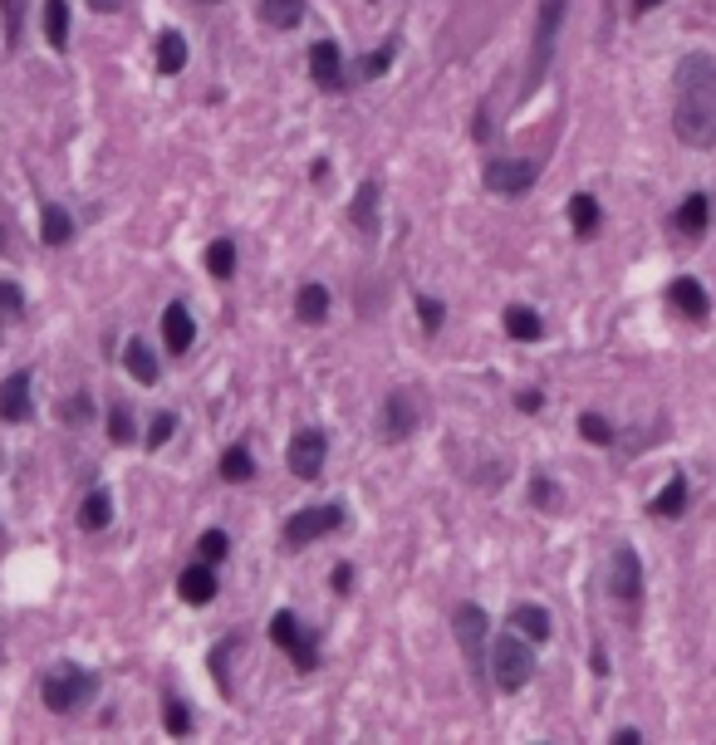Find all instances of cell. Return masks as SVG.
<instances>
[{
	"instance_id": "6da1fadb",
	"label": "cell",
	"mask_w": 716,
	"mask_h": 745,
	"mask_svg": "<svg viewBox=\"0 0 716 745\" xmlns=\"http://www.w3.org/2000/svg\"><path fill=\"white\" fill-rule=\"evenodd\" d=\"M564 10H570V0H540V15H535V39H530V75H525L521 99H530V93L545 83V75H550L555 45H560V30H564Z\"/></svg>"
},
{
	"instance_id": "7a4b0ae2",
	"label": "cell",
	"mask_w": 716,
	"mask_h": 745,
	"mask_svg": "<svg viewBox=\"0 0 716 745\" xmlns=\"http://www.w3.org/2000/svg\"><path fill=\"white\" fill-rule=\"evenodd\" d=\"M93 691H99V677H93L89 667H55L45 681H40V697H45V707L55 711V716H74V711H83L93 701Z\"/></svg>"
},
{
	"instance_id": "3957f363",
	"label": "cell",
	"mask_w": 716,
	"mask_h": 745,
	"mask_svg": "<svg viewBox=\"0 0 716 745\" xmlns=\"http://www.w3.org/2000/svg\"><path fill=\"white\" fill-rule=\"evenodd\" d=\"M672 133H678V143H687V148L712 153L716 148V93H678Z\"/></svg>"
},
{
	"instance_id": "277c9868",
	"label": "cell",
	"mask_w": 716,
	"mask_h": 745,
	"mask_svg": "<svg viewBox=\"0 0 716 745\" xmlns=\"http://www.w3.org/2000/svg\"><path fill=\"white\" fill-rule=\"evenodd\" d=\"M530 677H535L530 637L525 633H501L496 643H491V681H496L501 691H521Z\"/></svg>"
},
{
	"instance_id": "5b68a950",
	"label": "cell",
	"mask_w": 716,
	"mask_h": 745,
	"mask_svg": "<svg viewBox=\"0 0 716 745\" xmlns=\"http://www.w3.org/2000/svg\"><path fill=\"white\" fill-rule=\"evenodd\" d=\"M451 633H457L461 653H467V667H471V677H477V687H486V657H491V647H486V608L461 603L457 613H451Z\"/></svg>"
},
{
	"instance_id": "8992f818",
	"label": "cell",
	"mask_w": 716,
	"mask_h": 745,
	"mask_svg": "<svg viewBox=\"0 0 716 745\" xmlns=\"http://www.w3.org/2000/svg\"><path fill=\"white\" fill-rule=\"evenodd\" d=\"M344 506H304V510H294V516L286 520V544L290 550H304V544H314V540H324V534H334V530H344Z\"/></svg>"
},
{
	"instance_id": "52a82bcc",
	"label": "cell",
	"mask_w": 716,
	"mask_h": 745,
	"mask_svg": "<svg viewBox=\"0 0 716 745\" xmlns=\"http://www.w3.org/2000/svg\"><path fill=\"white\" fill-rule=\"evenodd\" d=\"M608 594L628 608V618L644 608V560H638L634 544H618L614 550V569H608Z\"/></svg>"
},
{
	"instance_id": "ba28073f",
	"label": "cell",
	"mask_w": 716,
	"mask_h": 745,
	"mask_svg": "<svg viewBox=\"0 0 716 745\" xmlns=\"http://www.w3.org/2000/svg\"><path fill=\"white\" fill-rule=\"evenodd\" d=\"M481 182H486V192H496V196H525L535 182H540V162H521V157H491V162L481 167Z\"/></svg>"
},
{
	"instance_id": "9c48e42d",
	"label": "cell",
	"mask_w": 716,
	"mask_h": 745,
	"mask_svg": "<svg viewBox=\"0 0 716 745\" xmlns=\"http://www.w3.org/2000/svg\"><path fill=\"white\" fill-rule=\"evenodd\" d=\"M270 643H276V647H286V653H290V663L300 667V671H314V667H320V653H314V637L304 633V628H300V618H294L290 608H286V613H276V618H270Z\"/></svg>"
},
{
	"instance_id": "30bf717a",
	"label": "cell",
	"mask_w": 716,
	"mask_h": 745,
	"mask_svg": "<svg viewBox=\"0 0 716 745\" xmlns=\"http://www.w3.org/2000/svg\"><path fill=\"white\" fill-rule=\"evenodd\" d=\"M290 471L300 481H314L324 471V456H329V437L320 432V427H304V432H294L290 437Z\"/></svg>"
},
{
	"instance_id": "8fae6325",
	"label": "cell",
	"mask_w": 716,
	"mask_h": 745,
	"mask_svg": "<svg viewBox=\"0 0 716 745\" xmlns=\"http://www.w3.org/2000/svg\"><path fill=\"white\" fill-rule=\"evenodd\" d=\"M417 432V403L407 393H388L378 407V437L383 442H407Z\"/></svg>"
},
{
	"instance_id": "7c38bea8",
	"label": "cell",
	"mask_w": 716,
	"mask_h": 745,
	"mask_svg": "<svg viewBox=\"0 0 716 745\" xmlns=\"http://www.w3.org/2000/svg\"><path fill=\"white\" fill-rule=\"evenodd\" d=\"M310 79L320 83L324 93H339L344 89V55L334 39H320V45L310 49Z\"/></svg>"
},
{
	"instance_id": "4fadbf2b",
	"label": "cell",
	"mask_w": 716,
	"mask_h": 745,
	"mask_svg": "<svg viewBox=\"0 0 716 745\" xmlns=\"http://www.w3.org/2000/svg\"><path fill=\"white\" fill-rule=\"evenodd\" d=\"M707 222H712V196L707 192H687L682 196V206L672 212V230L687 240H702L707 236Z\"/></svg>"
},
{
	"instance_id": "5bb4252c",
	"label": "cell",
	"mask_w": 716,
	"mask_h": 745,
	"mask_svg": "<svg viewBox=\"0 0 716 745\" xmlns=\"http://www.w3.org/2000/svg\"><path fill=\"white\" fill-rule=\"evenodd\" d=\"M378 196H383V187H378V177H363L349 202V226L358 236H378Z\"/></svg>"
},
{
	"instance_id": "9a60e30c",
	"label": "cell",
	"mask_w": 716,
	"mask_h": 745,
	"mask_svg": "<svg viewBox=\"0 0 716 745\" xmlns=\"http://www.w3.org/2000/svg\"><path fill=\"white\" fill-rule=\"evenodd\" d=\"M672 83H678V93H716V59L712 55H682Z\"/></svg>"
},
{
	"instance_id": "2e32d148",
	"label": "cell",
	"mask_w": 716,
	"mask_h": 745,
	"mask_svg": "<svg viewBox=\"0 0 716 745\" xmlns=\"http://www.w3.org/2000/svg\"><path fill=\"white\" fill-rule=\"evenodd\" d=\"M668 300H672V309L678 314H687V319H707L712 314V300H707V290H702V280H692V275H678L668 285Z\"/></svg>"
},
{
	"instance_id": "e0dca14e",
	"label": "cell",
	"mask_w": 716,
	"mask_h": 745,
	"mask_svg": "<svg viewBox=\"0 0 716 745\" xmlns=\"http://www.w3.org/2000/svg\"><path fill=\"white\" fill-rule=\"evenodd\" d=\"M163 339H167V349H172V353L192 349L197 324H192V309H187V304H167V309H163Z\"/></svg>"
},
{
	"instance_id": "ac0fdd59",
	"label": "cell",
	"mask_w": 716,
	"mask_h": 745,
	"mask_svg": "<svg viewBox=\"0 0 716 745\" xmlns=\"http://www.w3.org/2000/svg\"><path fill=\"white\" fill-rule=\"evenodd\" d=\"M30 417V373H10L0 383V422H25Z\"/></svg>"
},
{
	"instance_id": "d6986e66",
	"label": "cell",
	"mask_w": 716,
	"mask_h": 745,
	"mask_svg": "<svg viewBox=\"0 0 716 745\" xmlns=\"http://www.w3.org/2000/svg\"><path fill=\"white\" fill-rule=\"evenodd\" d=\"M505 334H511L515 343H540L545 319L530 309V304H505Z\"/></svg>"
},
{
	"instance_id": "ffe728a7",
	"label": "cell",
	"mask_w": 716,
	"mask_h": 745,
	"mask_svg": "<svg viewBox=\"0 0 716 745\" xmlns=\"http://www.w3.org/2000/svg\"><path fill=\"white\" fill-rule=\"evenodd\" d=\"M177 594L187 598V603H212L216 598V574L212 564H192V569H182V579H177Z\"/></svg>"
},
{
	"instance_id": "44dd1931",
	"label": "cell",
	"mask_w": 716,
	"mask_h": 745,
	"mask_svg": "<svg viewBox=\"0 0 716 745\" xmlns=\"http://www.w3.org/2000/svg\"><path fill=\"white\" fill-rule=\"evenodd\" d=\"M598 222H604V212H598L594 196H589V192H574V196H570V226H574V236H579V240L598 236Z\"/></svg>"
},
{
	"instance_id": "7402d4cb",
	"label": "cell",
	"mask_w": 716,
	"mask_h": 745,
	"mask_svg": "<svg viewBox=\"0 0 716 745\" xmlns=\"http://www.w3.org/2000/svg\"><path fill=\"white\" fill-rule=\"evenodd\" d=\"M40 236H45V246H69V240H74V216L65 212V206H55V202H49L45 206V212H40Z\"/></svg>"
},
{
	"instance_id": "603a6c76",
	"label": "cell",
	"mask_w": 716,
	"mask_h": 745,
	"mask_svg": "<svg viewBox=\"0 0 716 745\" xmlns=\"http://www.w3.org/2000/svg\"><path fill=\"white\" fill-rule=\"evenodd\" d=\"M123 363H128V373L138 377V383H147V387H153L157 377H163V363H157V353L147 349L143 339H133L128 349H123Z\"/></svg>"
},
{
	"instance_id": "cb8c5ba5",
	"label": "cell",
	"mask_w": 716,
	"mask_h": 745,
	"mask_svg": "<svg viewBox=\"0 0 716 745\" xmlns=\"http://www.w3.org/2000/svg\"><path fill=\"white\" fill-rule=\"evenodd\" d=\"M682 510H687V476L678 471V476H672L668 486L658 490V500H652V516H658V520H678Z\"/></svg>"
},
{
	"instance_id": "d4e9b609",
	"label": "cell",
	"mask_w": 716,
	"mask_h": 745,
	"mask_svg": "<svg viewBox=\"0 0 716 745\" xmlns=\"http://www.w3.org/2000/svg\"><path fill=\"white\" fill-rule=\"evenodd\" d=\"M511 628L515 633H525L530 643H545V637H550V613H545L540 603H521L511 613Z\"/></svg>"
},
{
	"instance_id": "484cf974",
	"label": "cell",
	"mask_w": 716,
	"mask_h": 745,
	"mask_svg": "<svg viewBox=\"0 0 716 745\" xmlns=\"http://www.w3.org/2000/svg\"><path fill=\"white\" fill-rule=\"evenodd\" d=\"M79 524H83V530H109V524H113V496H109V490H89V496H83Z\"/></svg>"
},
{
	"instance_id": "4316f807",
	"label": "cell",
	"mask_w": 716,
	"mask_h": 745,
	"mask_svg": "<svg viewBox=\"0 0 716 745\" xmlns=\"http://www.w3.org/2000/svg\"><path fill=\"white\" fill-rule=\"evenodd\" d=\"M324 314H329V290L324 285H304L294 295V319L300 324H324Z\"/></svg>"
},
{
	"instance_id": "83f0119b",
	"label": "cell",
	"mask_w": 716,
	"mask_h": 745,
	"mask_svg": "<svg viewBox=\"0 0 716 745\" xmlns=\"http://www.w3.org/2000/svg\"><path fill=\"white\" fill-rule=\"evenodd\" d=\"M182 65H187V39L177 30H163L157 35V69L163 75H182Z\"/></svg>"
},
{
	"instance_id": "f1b7e54d",
	"label": "cell",
	"mask_w": 716,
	"mask_h": 745,
	"mask_svg": "<svg viewBox=\"0 0 716 745\" xmlns=\"http://www.w3.org/2000/svg\"><path fill=\"white\" fill-rule=\"evenodd\" d=\"M260 15L270 30H294L304 20V0H260Z\"/></svg>"
},
{
	"instance_id": "f546056e",
	"label": "cell",
	"mask_w": 716,
	"mask_h": 745,
	"mask_svg": "<svg viewBox=\"0 0 716 745\" xmlns=\"http://www.w3.org/2000/svg\"><path fill=\"white\" fill-rule=\"evenodd\" d=\"M45 39L65 55L69 49V5L65 0H45Z\"/></svg>"
},
{
	"instance_id": "4dcf8cb0",
	"label": "cell",
	"mask_w": 716,
	"mask_h": 745,
	"mask_svg": "<svg viewBox=\"0 0 716 745\" xmlns=\"http://www.w3.org/2000/svg\"><path fill=\"white\" fill-rule=\"evenodd\" d=\"M206 270H212L216 280H231V275H236V246H231L226 236L206 246Z\"/></svg>"
},
{
	"instance_id": "1f68e13d",
	"label": "cell",
	"mask_w": 716,
	"mask_h": 745,
	"mask_svg": "<svg viewBox=\"0 0 716 745\" xmlns=\"http://www.w3.org/2000/svg\"><path fill=\"white\" fill-rule=\"evenodd\" d=\"M221 476H226V481H250V476H256V461H250V451H246V447L221 451Z\"/></svg>"
},
{
	"instance_id": "d6a6232c",
	"label": "cell",
	"mask_w": 716,
	"mask_h": 745,
	"mask_svg": "<svg viewBox=\"0 0 716 745\" xmlns=\"http://www.w3.org/2000/svg\"><path fill=\"white\" fill-rule=\"evenodd\" d=\"M163 721H167V736H192V711H187V701H177V697H167V707H163Z\"/></svg>"
},
{
	"instance_id": "836d02e7",
	"label": "cell",
	"mask_w": 716,
	"mask_h": 745,
	"mask_svg": "<svg viewBox=\"0 0 716 745\" xmlns=\"http://www.w3.org/2000/svg\"><path fill=\"white\" fill-rule=\"evenodd\" d=\"M0 15H5V45L15 49L25 35V0H0Z\"/></svg>"
},
{
	"instance_id": "e575fe53",
	"label": "cell",
	"mask_w": 716,
	"mask_h": 745,
	"mask_svg": "<svg viewBox=\"0 0 716 745\" xmlns=\"http://www.w3.org/2000/svg\"><path fill=\"white\" fill-rule=\"evenodd\" d=\"M579 437H584V442H594V447H608V442H614V422H604L598 413H584V417H579Z\"/></svg>"
},
{
	"instance_id": "d590c367",
	"label": "cell",
	"mask_w": 716,
	"mask_h": 745,
	"mask_svg": "<svg viewBox=\"0 0 716 745\" xmlns=\"http://www.w3.org/2000/svg\"><path fill=\"white\" fill-rule=\"evenodd\" d=\"M417 319H423L427 339H437V334H441V319H447V309H441V300H432V295H417Z\"/></svg>"
},
{
	"instance_id": "8d00e7d4",
	"label": "cell",
	"mask_w": 716,
	"mask_h": 745,
	"mask_svg": "<svg viewBox=\"0 0 716 745\" xmlns=\"http://www.w3.org/2000/svg\"><path fill=\"white\" fill-rule=\"evenodd\" d=\"M197 554H202L206 564H221L231 554V540H226V530H206L202 534V544H197Z\"/></svg>"
},
{
	"instance_id": "74e56055",
	"label": "cell",
	"mask_w": 716,
	"mask_h": 745,
	"mask_svg": "<svg viewBox=\"0 0 716 745\" xmlns=\"http://www.w3.org/2000/svg\"><path fill=\"white\" fill-rule=\"evenodd\" d=\"M530 506L535 510H555V506H560V486H555L550 476H535L530 481Z\"/></svg>"
},
{
	"instance_id": "f35d334b",
	"label": "cell",
	"mask_w": 716,
	"mask_h": 745,
	"mask_svg": "<svg viewBox=\"0 0 716 745\" xmlns=\"http://www.w3.org/2000/svg\"><path fill=\"white\" fill-rule=\"evenodd\" d=\"M109 437H113V442H133V413H128V407H113V413H109Z\"/></svg>"
},
{
	"instance_id": "ab89813d",
	"label": "cell",
	"mask_w": 716,
	"mask_h": 745,
	"mask_svg": "<svg viewBox=\"0 0 716 745\" xmlns=\"http://www.w3.org/2000/svg\"><path fill=\"white\" fill-rule=\"evenodd\" d=\"M172 432H177V413H157V422L147 427V451H157Z\"/></svg>"
},
{
	"instance_id": "60d3db41",
	"label": "cell",
	"mask_w": 716,
	"mask_h": 745,
	"mask_svg": "<svg viewBox=\"0 0 716 745\" xmlns=\"http://www.w3.org/2000/svg\"><path fill=\"white\" fill-rule=\"evenodd\" d=\"M388 65H393V49H373V55L363 59V69H358V75H363V79H383Z\"/></svg>"
},
{
	"instance_id": "b9f144b4",
	"label": "cell",
	"mask_w": 716,
	"mask_h": 745,
	"mask_svg": "<svg viewBox=\"0 0 716 745\" xmlns=\"http://www.w3.org/2000/svg\"><path fill=\"white\" fill-rule=\"evenodd\" d=\"M0 309H5V314H20V309H25V290H20L15 280H0Z\"/></svg>"
},
{
	"instance_id": "7bdbcfd3",
	"label": "cell",
	"mask_w": 716,
	"mask_h": 745,
	"mask_svg": "<svg viewBox=\"0 0 716 745\" xmlns=\"http://www.w3.org/2000/svg\"><path fill=\"white\" fill-rule=\"evenodd\" d=\"M515 407H521V413H540L545 393H540V387H525V393H515Z\"/></svg>"
},
{
	"instance_id": "ee69618b",
	"label": "cell",
	"mask_w": 716,
	"mask_h": 745,
	"mask_svg": "<svg viewBox=\"0 0 716 745\" xmlns=\"http://www.w3.org/2000/svg\"><path fill=\"white\" fill-rule=\"evenodd\" d=\"M83 413H89V397H74V403H65V422H89V417H83Z\"/></svg>"
},
{
	"instance_id": "f6af8a7d",
	"label": "cell",
	"mask_w": 716,
	"mask_h": 745,
	"mask_svg": "<svg viewBox=\"0 0 716 745\" xmlns=\"http://www.w3.org/2000/svg\"><path fill=\"white\" fill-rule=\"evenodd\" d=\"M354 589V564H339L334 569V594H349Z\"/></svg>"
},
{
	"instance_id": "bcb514c9",
	"label": "cell",
	"mask_w": 716,
	"mask_h": 745,
	"mask_svg": "<svg viewBox=\"0 0 716 745\" xmlns=\"http://www.w3.org/2000/svg\"><path fill=\"white\" fill-rule=\"evenodd\" d=\"M123 5V0H89V10H93V15H113V10H119Z\"/></svg>"
},
{
	"instance_id": "7dc6e473",
	"label": "cell",
	"mask_w": 716,
	"mask_h": 745,
	"mask_svg": "<svg viewBox=\"0 0 716 745\" xmlns=\"http://www.w3.org/2000/svg\"><path fill=\"white\" fill-rule=\"evenodd\" d=\"M638 741H644V736H638V731H634V726H624V731H614V745H638Z\"/></svg>"
},
{
	"instance_id": "c3c4849f",
	"label": "cell",
	"mask_w": 716,
	"mask_h": 745,
	"mask_svg": "<svg viewBox=\"0 0 716 745\" xmlns=\"http://www.w3.org/2000/svg\"><path fill=\"white\" fill-rule=\"evenodd\" d=\"M662 0H634V15H648V10H658Z\"/></svg>"
},
{
	"instance_id": "681fc988",
	"label": "cell",
	"mask_w": 716,
	"mask_h": 745,
	"mask_svg": "<svg viewBox=\"0 0 716 745\" xmlns=\"http://www.w3.org/2000/svg\"><path fill=\"white\" fill-rule=\"evenodd\" d=\"M0 246H5V230H0Z\"/></svg>"
},
{
	"instance_id": "f907efd6",
	"label": "cell",
	"mask_w": 716,
	"mask_h": 745,
	"mask_svg": "<svg viewBox=\"0 0 716 745\" xmlns=\"http://www.w3.org/2000/svg\"><path fill=\"white\" fill-rule=\"evenodd\" d=\"M206 5H212V0H206Z\"/></svg>"
}]
</instances>
